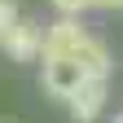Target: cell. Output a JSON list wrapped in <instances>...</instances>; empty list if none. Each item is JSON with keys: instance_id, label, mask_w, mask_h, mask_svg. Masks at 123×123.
<instances>
[{"instance_id": "cell-9", "label": "cell", "mask_w": 123, "mask_h": 123, "mask_svg": "<svg viewBox=\"0 0 123 123\" xmlns=\"http://www.w3.org/2000/svg\"><path fill=\"white\" fill-rule=\"evenodd\" d=\"M114 123H123V110H119V114H114Z\"/></svg>"}, {"instance_id": "cell-2", "label": "cell", "mask_w": 123, "mask_h": 123, "mask_svg": "<svg viewBox=\"0 0 123 123\" xmlns=\"http://www.w3.org/2000/svg\"><path fill=\"white\" fill-rule=\"evenodd\" d=\"M84 40H88V31L79 26V18H57V22H49V31H44V62L70 57Z\"/></svg>"}, {"instance_id": "cell-7", "label": "cell", "mask_w": 123, "mask_h": 123, "mask_svg": "<svg viewBox=\"0 0 123 123\" xmlns=\"http://www.w3.org/2000/svg\"><path fill=\"white\" fill-rule=\"evenodd\" d=\"M18 18H22V9H18V0H0V31H5V26H13Z\"/></svg>"}, {"instance_id": "cell-3", "label": "cell", "mask_w": 123, "mask_h": 123, "mask_svg": "<svg viewBox=\"0 0 123 123\" xmlns=\"http://www.w3.org/2000/svg\"><path fill=\"white\" fill-rule=\"evenodd\" d=\"M84 84H88V75L79 70V62H70V57H62V62H44V92H49V97L70 101Z\"/></svg>"}, {"instance_id": "cell-5", "label": "cell", "mask_w": 123, "mask_h": 123, "mask_svg": "<svg viewBox=\"0 0 123 123\" xmlns=\"http://www.w3.org/2000/svg\"><path fill=\"white\" fill-rule=\"evenodd\" d=\"M70 105V114H75V123H92L101 110H105V79H88L75 97L66 101Z\"/></svg>"}, {"instance_id": "cell-1", "label": "cell", "mask_w": 123, "mask_h": 123, "mask_svg": "<svg viewBox=\"0 0 123 123\" xmlns=\"http://www.w3.org/2000/svg\"><path fill=\"white\" fill-rule=\"evenodd\" d=\"M0 49H5L13 62L44 57V31H40V22H31V18H18L13 26H5V31H0Z\"/></svg>"}, {"instance_id": "cell-6", "label": "cell", "mask_w": 123, "mask_h": 123, "mask_svg": "<svg viewBox=\"0 0 123 123\" xmlns=\"http://www.w3.org/2000/svg\"><path fill=\"white\" fill-rule=\"evenodd\" d=\"M49 5H53V9L62 13V18H79V13H84V9L92 5V0H49Z\"/></svg>"}, {"instance_id": "cell-8", "label": "cell", "mask_w": 123, "mask_h": 123, "mask_svg": "<svg viewBox=\"0 0 123 123\" xmlns=\"http://www.w3.org/2000/svg\"><path fill=\"white\" fill-rule=\"evenodd\" d=\"M97 9H123V0H92Z\"/></svg>"}, {"instance_id": "cell-4", "label": "cell", "mask_w": 123, "mask_h": 123, "mask_svg": "<svg viewBox=\"0 0 123 123\" xmlns=\"http://www.w3.org/2000/svg\"><path fill=\"white\" fill-rule=\"evenodd\" d=\"M70 62H79V70L88 79H110V49H105V40H97V35H88L79 49L70 53Z\"/></svg>"}]
</instances>
